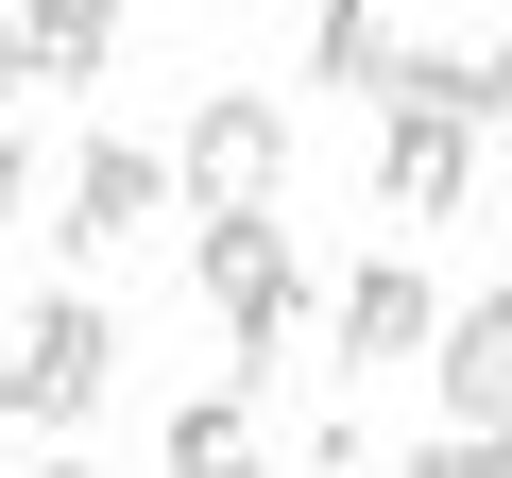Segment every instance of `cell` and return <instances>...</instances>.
Returning <instances> with one entry per match:
<instances>
[{"label":"cell","instance_id":"10","mask_svg":"<svg viewBox=\"0 0 512 478\" xmlns=\"http://www.w3.org/2000/svg\"><path fill=\"white\" fill-rule=\"evenodd\" d=\"M376 0H308V86H376Z\"/></svg>","mask_w":512,"mask_h":478},{"label":"cell","instance_id":"5","mask_svg":"<svg viewBox=\"0 0 512 478\" xmlns=\"http://www.w3.org/2000/svg\"><path fill=\"white\" fill-rule=\"evenodd\" d=\"M52 239H69V257H137V239H171V154H154V137H86L69 188H52Z\"/></svg>","mask_w":512,"mask_h":478},{"label":"cell","instance_id":"11","mask_svg":"<svg viewBox=\"0 0 512 478\" xmlns=\"http://www.w3.org/2000/svg\"><path fill=\"white\" fill-rule=\"evenodd\" d=\"M393 478H512V461H495V427H444V444H410Z\"/></svg>","mask_w":512,"mask_h":478},{"label":"cell","instance_id":"14","mask_svg":"<svg viewBox=\"0 0 512 478\" xmlns=\"http://www.w3.org/2000/svg\"><path fill=\"white\" fill-rule=\"evenodd\" d=\"M18 86H35V69H18V0H0V103H18Z\"/></svg>","mask_w":512,"mask_h":478},{"label":"cell","instance_id":"3","mask_svg":"<svg viewBox=\"0 0 512 478\" xmlns=\"http://www.w3.org/2000/svg\"><path fill=\"white\" fill-rule=\"evenodd\" d=\"M188 205H291V103L205 86L188 137H171V222H188Z\"/></svg>","mask_w":512,"mask_h":478},{"label":"cell","instance_id":"7","mask_svg":"<svg viewBox=\"0 0 512 478\" xmlns=\"http://www.w3.org/2000/svg\"><path fill=\"white\" fill-rule=\"evenodd\" d=\"M18 69H35L52 103H86V86L120 69V0H18Z\"/></svg>","mask_w":512,"mask_h":478},{"label":"cell","instance_id":"9","mask_svg":"<svg viewBox=\"0 0 512 478\" xmlns=\"http://www.w3.org/2000/svg\"><path fill=\"white\" fill-rule=\"evenodd\" d=\"M171 478H274V444H256V393H188V410H171Z\"/></svg>","mask_w":512,"mask_h":478},{"label":"cell","instance_id":"16","mask_svg":"<svg viewBox=\"0 0 512 478\" xmlns=\"http://www.w3.org/2000/svg\"><path fill=\"white\" fill-rule=\"evenodd\" d=\"M0 342H18V325H0Z\"/></svg>","mask_w":512,"mask_h":478},{"label":"cell","instance_id":"4","mask_svg":"<svg viewBox=\"0 0 512 478\" xmlns=\"http://www.w3.org/2000/svg\"><path fill=\"white\" fill-rule=\"evenodd\" d=\"M103 393H120V325H103L86 291H52L18 342H0V410H35V427H86Z\"/></svg>","mask_w":512,"mask_h":478},{"label":"cell","instance_id":"13","mask_svg":"<svg viewBox=\"0 0 512 478\" xmlns=\"http://www.w3.org/2000/svg\"><path fill=\"white\" fill-rule=\"evenodd\" d=\"M18 222H35V154L0 137V239H18Z\"/></svg>","mask_w":512,"mask_h":478},{"label":"cell","instance_id":"15","mask_svg":"<svg viewBox=\"0 0 512 478\" xmlns=\"http://www.w3.org/2000/svg\"><path fill=\"white\" fill-rule=\"evenodd\" d=\"M35 478H103V461H35Z\"/></svg>","mask_w":512,"mask_h":478},{"label":"cell","instance_id":"8","mask_svg":"<svg viewBox=\"0 0 512 478\" xmlns=\"http://www.w3.org/2000/svg\"><path fill=\"white\" fill-rule=\"evenodd\" d=\"M427 342H444V359H427V376H444V427H495V410H512V308L478 291V308L427 325Z\"/></svg>","mask_w":512,"mask_h":478},{"label":"cell","instance_id":"6","mask_svg":"<svg viewBox=\"0 0 512 478\" xmlns=\"http://www.w3.org/2000/svg\"><path fill=\"white\" fill-rule=\"evenodd\" d=\"M427 325H444L427 257H376V274H342V359H359V376H376V359H427Z\"/></svg>","mask_w":512,"mask_h":478},{"label":"cell","instance_id":"1","mask_svg":"<svg viewBox=\"0 0 512 478\" xmlns=\"http://www.w3.org/2000/svg\"><path fill=\"white\" fill-rule=\"evenodd\" d=\"M376 205L393 222H461L478 205V137H495V52H376Z\"/></svg>","mask_w":512,"mask_h":478},{"label":"cell","instance_id":"2","mask_svg":"<svg viewBox=\"0 0 512 478\" xmlns=\"http://www.w3.org/2000/svg\"><path fill=\"white\" fill-rule=\"evenodd\" d=\"M188 274L239 342V393L291 376V325H308V257H291V205H188Z\"/></svg>","mask_w":512,"mask_h":478},{"label":"cell","instance_id":"12","mask_svg":"<svg viewBox=\"0 0 512 478\" xmlns=\"http://www.w3.org/2000/svg\"><path fill=\"white\" fill-rule=\"evenodd\" d=\"M291 478H376V444H359V427H308V461H291Z\"/></svg>","mask_w":512,"mask_h":478}]
</instances>
